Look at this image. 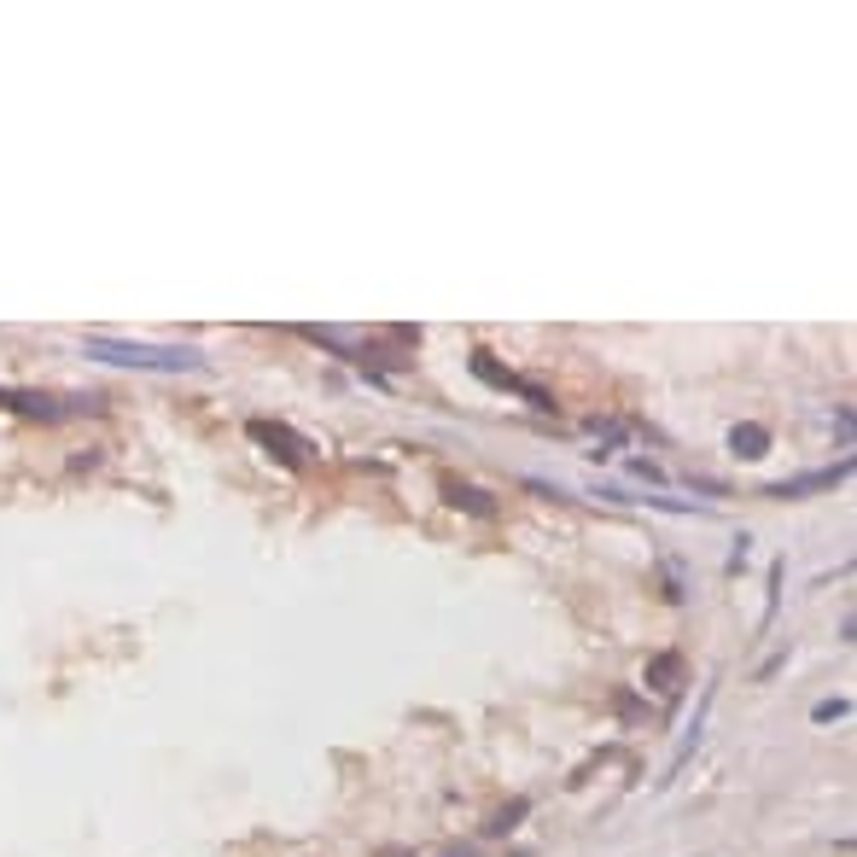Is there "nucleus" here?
<instances>
[{
  "label": "nucleus",
  "mask_w": 857,
  "mask_h": 857,
  "mask_svg": "<svg viewBox=\"0 0 857 857\" xmlns=\"http://www.w3.org/2000/svg\"><path fill=\"white\" fill-rule=\"evenodd\" d=\"M82 350L94 362H111V368H135V374H210V356L193 350V344H140V339H105V333H88Z\"/></svg>",
  "instance_id": "1"
},
{
  "label": "nucleus",
  "mask_w": 857,
  "mask_h": 857,
  "mask_svg": "<svg viewBox=\"0 0 857 857\" xmlns=\"http://www.w3.org/2000/svg\"><path fill=\"white\" fill-rule=\"evenodd\" d=\"M630 473H636V479H648V484H665V473H659V467H653V461H642V455H636V461H630Z\"/></svg>",
  "instance_id": "12"
},
{
  "label": "nucleus",
  "mask_w": 857,
  "mask_h": 857,
  "mask_svg": "<svg viewBox=\"0 0 857 857\" xmlns=\"http://www.w3.org/2000/svg\"><path fill=\"white\" fill-rule=\"evenodd\" d=\"M245 432H251L257 444H269V455H280L292 473H304L309 461H315V444H309V438H298L292 426H280V420H251Z\"/></svg>",
  "instance_id": "3"
},
{
  "label": "nucleus",
  "mask_w": 857,
  "mask_h": 857,
  "mask_svg": "<svg viewBox=\"0 0 857 857\" xmlns=\"http://www.w3.org/2000/svg\"><path fill=\"white\" fill-rule=\"evenodd\" d=\"M782 578H788V560H770V595H764V618H758V630H770V618L782 607Z\"/></svg>",
  "instance_id": "10"
},
{
  "label": "nucleus",
  "mask_w": 857,
  "mask_h": 857,
  "mask_svg": "<svg viewBox=\"0 0 857 857\" xmlns=\"http://www.w3.org/2000/svg\"><path fill=\"white\" fill-rule=\"evenodd\" d=\"M846 712H852L846 700H817V712H811V718H817V723H834V718H846Z\"/></svg>",
  "instance_id": "11"
},
{
  "label": "nucleus",
  "mask_w": 857,
  "mask_h": 857,
  "mask_svg": "<svg viewBox=\"0 0 857 857\" xmlns=\"http://www.w3.org/2000/svg\"><path fill=\"white\" fill-rule=\"evenodd\" d=\"M648 688L671 700V694L683 688V653H653L648 659Z\"/></svg>",
  "instance_id": "7"
},
{
  "label": "nucleus",
  "mask_w": 857,
  "mask_h": 857,
  "mask_svg": "<svg viewBox=\"0 0 857 857\" xmlns=\"http://www.w3.org/2000/svg\"><path fill=\"white\" fill-rule=\"evenodd\" d=\"M0 409L41 420V426H59L76 414H105V397H47V391H18V385H0Z\"/></svg>",
  "instance_id": "2"
},
{
  "label": "nucleus",
  "mask_w": 857,
  "mask_h": 857,
  "mask_svg": "<svg viewBox=\"0 0 857 857\" xmlns=\"http://www.w3.org/2000/svg\"><path fill=\"white\" fill-rule=\"evenodd\" d=\"M444 496H449V502H455V508H467V514H473V519H496V514H502V508H496V502H490V496H484L479 484H461V479H444Z\"/></svg>",
  "instance_id": "8"
},
{
  "label": "nucleus",
  "mask_w": 857,
  "mask_h": 857,
  "mask_svg": "<svg viewBox=\"0 0 857 857\" xmlns=\"http://www.w3.org/2000/svg\"><path fill=\"white\" fill-rule=\"evenodd\" d=\"M852 479V455L846 461H834V467H817V473H793L782 484H764L758 496H770V502H793V496H811V490H834V484Z\"/></svg>",
  "instance_id": "4"
},
{
  "label": "nucleus",
  "mask_w": 857,
  "mask_h": 857,
  "mask_svg": "<svg viewBox=\"0 0 857 857\" xmlns=\"http://www.w3.org/2000/svg\"><path fill=\"white\" fill-rule=\"evenodd\" d=\"M473 374L484 379V385H496V391H514V397H525L531 409H554V397L543 391V385H531V379H519L514 368H496L490 362V350H473Z\"/></svg>",
  "instance_id": "5"
},
{
  "label": "nucleus",
  "mask_w": 857,
  "mask_h": 857,
  "mask_svg": "<svg viewBox=\"0 0 857 857\" xmlns=\"http://www.w3.org/2000/svg\"><path fill=\"white\" fill-rule=\"evenodd\" d=\"M519 817H531V799H508V805H502V811L484 823V834H514Z\"/></svg>",
  "instance_id": "9"
},
{
  "label": "nucleus",
  "mask_w": 857,
  "mask_h": 857,
  "mask_svg": "<svg viewBox=\"0 0 857 857\" xmlns=\"http://www.w3.org/2000/svg\"><path fill=\"white\" fill-rule=\"evenodd\" d=\"M729 455H741V461H764V455H770V426H758V420L729 426Z\"/></svg>",
  "instance_id": "6"
}]
</instances>
